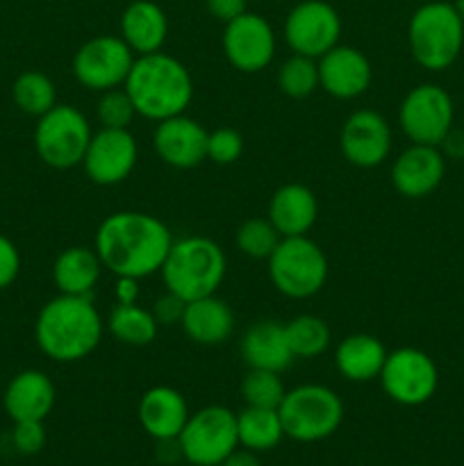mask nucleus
I'll list each match as a JSON object with an SVG mask.
<instances>
[{"mask_svg":"<svg viewBox=\"0 0 464 466\" xmlns=\"http://www.w3.org/2000/svg\"><path fill=\"white\" fill-rule=\"evenodd\" d=\"M173 235L166 223L148 212L123 209L100 221L94 248L100 262L116 278L155 276L166 259Z\"/></svg>","mask_w":464,"mask_h":466,"instance_id":"obj_1","label":"nucleus"},{"mask_svg":"<svg viewBox=\"0 0 464 466\" xmlns=\"http://www.w3.org/2000/svg\"><path fill=\"white\" fill-rule=\"evenodd\" d=\"M105 323L91 296L59 294L39 309L35 341L55 362H80L98 349Z\"/></svg>","mask_w":464,"mask_h":466,"instance_id":"obj_2","label":"nucleus"},{"mask_svg":"<svg viewBox=\"0 0 464 466\" xmlns=\"http://www.w3.org/2000/svg\"><path fill=\"white\" fill-rule=\"evenodd\" d=\"M123 86L135 103L136 114L155 123L185 114L194 100V77L189 68L164 50L135 57Z\"/></svg>","mask_w":464,"mask_h":466,"instance_id":"obj_3","label":"nucleus"},{"mask_svg":"<svg viewBox=\"0 0 464 466\" xmlns=\"http://www.w3.org/2000/svg\"><path fill=\"white\" fill-rule=\"evenodd\" d=\"M227 271V259L221 246L203 235L173 239L164 259L162 280L166 291L180 296L185 303L217 294Z\"/></svg>","mask_w":464,"mask_h":466,"instance_id":"obj_4","label":"nucleus"},{"mask_svg":"<svg viewBox=\"0 0 464 466\" xmlns=\"http://www.w3.org/2000/svg\"><path fill=\"white\" fill-rule=\"evenodd\" d=\"M408 44L414 62L426 71L453 66L464 46V23L453 3H421L408 23Z\"/></svg>","mask_w":464,"mask_h":466,"instance_id":"obj_5","label":"nucleus"},{"mask_svg":"<svg viewBox=\"0 0 464 466\" xmlns=\"http://www.w3.org/2000/svg\"><path fill=\"white\" fill-rule=\"evenodd\" d=\"M277 414L285 437L298 444H317L339 431L344 421V403L335 390L309 382L287 390Z\"/></svg>","mask_w":464,"mask_h":466,"instance_id":"obj_6","label":"nucleus"},{"mask_svg":"<svg viewBox=\"0 0 464 466\" xmlns=\"http://www.w3.org/2000/svg\"><path fill=\"white\" fill-rule=\"evenodd\" d=\"M267 262L273 287L291 300L317 296L326 287L330 271L323 248L308 235L282 237Z\"/></svg>","mask_w":464,"mask_h":466,"instance_id":"obj_7","label":"nucleus"},{"mask_svg":"<svg viewBox=\"0 0 464 466\" xmlns=\"http://www.w3.org/2000/svg\"><path fill=\"white\" fill-rule=\"evenodd\" d=\"M91 137L94 130L85 114L76 105L57 103L36 118L35 150L45 167L66 171L82 167Z\"/></svg>","mask_w":464,"mask_h":466,"instance_id":"obj_8","label":"nucleus"},{"mask_svg":"<svg viewBox=\"0 0 464 466\" xmlns=\"http://www.w3.org/2000/svg\"><path fill=\"white\" fill-rule=\"evenodd\" d=\"M177 444L187 464L221 466L239 449L237 414L226 405H205L189 414Z\"/></svg>","mask_w":464,"mask_h":466,"instance_id":"obj_9","label":"nucleus"},{"mask_svg":"<svg viewBox=\"0 0 464 466\" xmlns=\"http://www.w3.org/2000/svg\"><path fill=\"white\" fill-rule=\"evenodd\" d=\"M387 399L403 408H419L437 394L439 369L435 360L421 349L400 346L387 353L382 371L378 376Z\"/></svg>","mask_w":464,"mask_h":466,"instance_id":"obj_10","label":"nucleus"},{"mask_svg":"<svg viewBox=\"0 0 464 466\" xmlns=\"http://www.w3.org/2000/svg\"><path fill=\"white\" fill-rule=\"evenodd\" d=\"M455 105L449 91L432 82L412 86L398 107V123L412 144L439 146L453 130Z\"/></svg>","mask_w":464,"mask_h":466,"instance_id":"obj_11","label":"nucleus"},{"mask_svg":"<svg viewBox=\"0 0 464 466\" xmlns=\"http://www.w3.org/2000/svg\"><path fill=\"white\" fill-rule=\"evenodd\" d=\"M135 57L121 35L94 36L73 55V76L85 89L103 94L126 85Z\"/></svg>","mask_w":464,"mask_h":466,"instance_id":"obj_12","label":"nucleus"},{"mask_svg":"<svg viewBox=\"0 0 464 466\" xmlns=\"http://www.w3.org/2000/svg\"><path fill=\"white\" fill-rule=\"evenodd\" d=\"M341 39V16L326 0H303L285 18V41L291 53L318 59Z\"/></svg>","mask_w":464,"mask_h":466,"instance_id":"obj_13","label":"nucleus"},{"mask_svg":"<svg viewBox=\"0 0 464 466\" xmlns=\"http://www.w3.org/2000/svg\"><path fill=\"white\" fill-rule=\"evenodd\" d=\"M223 55L241 73H259L276 57V32L262 14L246 12L223 27Z\"/></svg>","mask_w":464,"mask_h":466,"instance_id":"obj_14","label":"nucleus"},{"mask_svg":"<svg viewBox=\"0 0 464 466\" xmlns=\"http://www.w3.org/2000/svg\"><path fill=\"white\" fill-rule=\"evenodd\" d=\"M136 159H139V146L130 130L100 127L91 137L82 168L94 185L114 187L132 176Z\"/></svg>","mask_w":464,"mask_h":466,"instance_id":"obj_15","label":"nucleus"},{"mask_svg":"<svg viewBox=\"0 0 464 466\" xmlns=\"http://www.w3.org/2000/svg\"><path fill=\"white\" fill-rule=\"evenodd\" d=\"M394 135L391 126L376 109H355L339 132L341 155L358 168H376L389 157Z\"/></svg>","mask_w":464,"mask_h":466,"instance_id":"obj_16","label":"nucleus"},{"mask_svg":"<svg viewBox=\"0 0 464 466\" xmlns=\"http://www.w3.org/2000/svg\"><path fill=\"white\" fill-rule=\"evenodd\" d=\"M207 137L209 132L196 118L177 114L157 123L153 132V148L166 167L189 171L207 159Z\"/></svg>","mask_w":464,"mask_h":466,"instance_id":"obj_17","label":"nucleus"},{"mask_svg":"<svg viewBox=\"0 0 464 466\" xmlns=\"http://www.w3.org/2000/svg\"><path fill=\"white\" fill-rule=\"evenodd\" d=\"M318 82L326 94L337 100H353L367 94L373 80V68L367 55L353 46L337 44L317 59Z\"/></svg>","mask_w":464,"mask_h":466,"instance_id":"obj_18","label":"nucleus"},{"mask_svg":"<svg viewBox=\"0 0 464 466\" xmlns=\"http://www.w3.org/2000/svg\"><path fill=\"white\" fill-rule=\"evenodd\" d=\"M446 176V157L439 146L409 144L391 164V185L405 198H426Z\"/></svg>","mask_w":464,"mask_h":466,"instance_id":"obj_19","label":"nucleus"},{"mask_svg":"<svg viewBox=\"0 0 464 466\" xmlns=\"http://www.w3.org/2000/svg\"><path fill=\"white\" fill-rule=\"evenodd\" d=\"M57 390L48 373L39 369L18 371L7 382L3 394V408L12 421H45L53 412Z\"/></svg>","mask_w":464,"mask_h":466,"instance_id":"obj_20","label":"nucleus"},{"mask_svg":"<svg viewBox=\"0 0 464 466\" xmlns=\"http://www.w3.org/2000/svg\"><path fill=\"white\" fill-rule=\"evenodd\" d=\"M189 414V405L182 391L168 385L150 387L148 391H144L136 408L141 428L155 441L177 440Z\"/></svg>","mask_w":464,"mask_h":466,"instance_id":"obj_21","label":"nucleus"},{"mask_svg":"<svg viewBox=\"0 0 464 466\" xmlns=\"http://www.w3.org/2000/svg\"><path fill=\"white\" fill-rule=\"evenodd\" d=\"M239 350L246 367L264 369V371L282 373L296 360L287 341L285 323L273 321V319H262L246 328Z\"/></svg>","mask_w":464,"mask_h":466,"instance_id":"obj_22","label":"nucleus"},{"mask_svg":"<svg viewBox=\"0 0 464 466\" xmlns=\"http://www.w3.org/2000/svg\"><path fill=\"white\" fill-rule=\"evenodd\" d=\"M268 221L280 237H303L314 228L318 218V200L309 187L289 182L276 189L268 203Z\"/></svg>","mask_w":464,"mask_h":466,"instance_id":"obj_23","label":"nucleus"},{"mask_svg":"<svg viewBox=\"0 0 464 466\" xmlns=\"http://www.w3.org/2000/svg\"><path fill=\"white\" fill-rule=\"evenodd\" d=\"M180 326L194 344L221 346L235 330V312L217 294L203 296L185 305Z\"/></svg>","mask_w":464,"mask_h":466,"instance_id":"obj_24","label":"nucleus"},{"mask_svg":"<svg viewBox=\"0 0 464 466\" xmlns=\"http://www.w3.org/2000/svg\"><path fill=\"white\" fill-rule=\"evenodd\" d=\"M168 36V18L153 0H132L121 14V39L132 53L150 55L164 48Z\"/></svg>","mask_w":464,"mask_h":466,"instance_id":"obj_25","label":"nucleus"},{"mask_svg":"<svg viewBox=\"0 0 464 466\" xmlns=\"http://www.w3.org/2000/svg\"><path fill=\"white\" fill-rule=\"evenodd\" d=\"M387 353L378 337L355 332L344 337L335 349V367L348 382H371L380 376Z\"/></svg>","mask_w":464,"mask_h":466,"instance_id":"obj_26","label":"nucleus"},{"mask_svg":"<svg viewBox=\"0 0 464 466\" xmlns=\"http://www.w3.org/2000/svg\"><path fill=\"white\" fill-rule=\"evenodd\" d=\"M103 262H100L96 248L89 246H68L55 258L53 282L59 294L68 296H91L100 276H103Z\"/></svg>","mask_w":464,"mask_h":466,"instance_id":"obj_27","label":"nucleus"},{"mask_svg":"<svg viewBox=\"0 0 464 466\" xmlns=\"http://www.w3.org/2000/svg\"><path fill=\"white\" fill-rule=\"evenodd\" d=\"M237 437H239L241 449H248L253 453L271 451L285 440V428H282L277 410L268 408H250L246 405L237 414Z\"/></svg>","mask_w":464,"mask_h":466,"instance_id":"obj_28","label":"nucleus"},{"mask_svg":"<svg viewBox=\"0 0 464 466\" xmlns=\"http://www.w3.org/2000/svg\"><path fill=\"white\" fill-rule=\"evenodd\" d=\"M107 330L121 344L141 349V346L153 344L159 332V323L155 321L153 312L141 308L139 303H116L107 317Z\"/></svg>","mask_w":464,"mask_h":466,"instance_id":"obj_29","label":"nucleus"},{"mask_svg":"<svg viewBox=\"0 0 464 466\" xmlns=\"http://www.w3.org/2000/svg\"><path fill=\"white\" fill-rule=\"evenodd\" d=\"M285 332L294 358L314 360L330 349V326L317 314H298L285 323Z\"/></svg>","mask_w":464,"mask_h":466,"instance_id":"obj_30","label":"nucleus"},{"mask_svg":"<svg viewBox=\"0 0 464 466\" xmlns=\"http://www.w3.org/2000/svg\"><path fill=\"white\" fill-rule=\"evenodd\" d=\"M14 105L27 116H44L57 105V89L50 76L41 71H23L12 85Z\"/></svg>","mask_w":464,"mask_h":466,"instance_id":"obj_31","label":"nucleus"},{"mask_svg":"<svg viewBox=\"0 0 464 466\" xmlns=\"http://www.w3.org/2000/svg\"><path fill=\"white\" fill-rule=\"evenodd\" d=\"M276 82H277V89H280L287 98H294V100L309 98L314 91L321 89L317 59L294 53L289 59H285V62L280 64Z\"/></svg>","mask_w":464,"mask_h":466,"instance_id":"obj_32","label":"nucleus"},{"mask_svg":"<svg viewBox=\"0 0 464 466\" xmlns=\"http://www.w3.org/2000/svg\"><path fill=\"white\" fill-rule=\"evenodd\" d=\"M241 399L250 408H280L282 399H285L287 390L282 382L280 373L264 371V369H248L241 380Z\"/></svg>","mask_w":464,"mask_h":466,"instance_id":"obj_33","label":"nucleus"},{"mask_svg":"<svg viewBox=\"0 0 464 466\" xmlns=\"http://www.w3.org/2000/svg\"><path fill=\"white\" fill-rule=\"evenodd\" d=\"M280 232L273 228V223L268 218H248V221L241 223L237 228V248L241 250V255L250 259H268L271 253L276 250V246L280 244Z\"/></svg>","mask_w":464,"mask_h":466,"instance_id":"obj_34","label":"nucleus"},{"mask_svg":"<svg viewBox=\"0 0 464 466\" xmlns=\"http://www.w3.org/2000/svg\"><path fill=\"white\" fill-rule=\"evenodd\" d=\"M135 116H139L135 109V103L127 96L126 86L103 91L96 103V118L100 127H112V130H130Z\"/></svg>","mask_w":464,"mask_h":466,"instance_id":"obj_35","label":"nucleus"},{"mask_svg":"<svg viewBox=\"0 0 464 466\" xmlns=\"http://www.w3.org/2000/svg\"><path fill=\"white\" fill-rule=\"evenodd\" d=\"M244 155V137L235 127H217L207 137V159L218 167H230Z\"/></svg>","mask_w":464,"mask_h":466,"instance_id":"obj_36","label":"nucleus"},{"mask_svg":"<svg viewBox=\"0 0 464 466\" xmlns=\"http://www.w3.org/2000/svg\"><path fill=\"white\" fill-rule=\"evenodd\" d=\"M44 421H14L12 446L21 455H36L45 446Z\"/></svg>","mask_w":464,"mask_h":466,"instance_id":"obj_37","label":"nucleus"},{"mask_svg":"<svg viewBox=\"0 0 464 466\" xmlns=\"http://www.w3.org/2000/svg\"><path fill=\"white\" fill-rule=\"evenodd\" d=\"M21 273V253L9 237L0 235V291L12 287Z\"/></svg>","mask_w":464,"mask_h":466,"instance_id":"obj_38","label":"nucleus"},{"mask_svg":"<svg viewBox=\"0 0 464 466\" xmlns=\"http://www.w3.org/2000/svg\"><path fill=\"white\" fill-rule=\"evenodd\" d=\"M185 300L180 296L171 294V291H164L157 300L153 303L150 312H153L155 321L162 326H176L182 321V314H185Z\"/></svg>","mask_w":464,"mask_h":466,"instance_id":"obj_39","label":"nucleus"},{"mask_svg":"<svg viewBox=\"0 0 464 466\" xmlns=\"http://www.w3.org/2000/svg\"><path fill=\"white\" fill-rule=\"evenodd\" d=\"M205 7L223 25L248 12V0H205Z\"/></svg>","mask_w":464,"mask_h":466,"instance_id":"obj_40","label":"nucleus"},{"mask_svg":"<svg viewBox=\"0 0 464 466\" xmlns=\"http://www.w3.org/2000/svg\"><path fill=\"white\" fill-rule=\"evenodd\" d=\"M114 296H116V303L121 305L136 303L139 300V280L136 278H116Z\"/></svg>","mask_w":464,"mask_h":466,"instance_id":"obj_41","label":"nucleus"},{"mask_svg":"<svg viewBox=\"0 0 464 466\" xmlns=\"http://www.w3.org/2000/svg\"><path fill=\"white\" fill-rule=\"evenodd\" d=\"M439 150L444 153V157L462 159L464 157V132L462 130H450L449 135L444 137V141L439 144Z\"/></svg>","mask_w":464,"mask_h":466,"instance_id":"obj_42","label":"nucleus"},{"mask_svg":"<svg viewBox=\"0 0 464 466\" xmlns=\"http://www.w3.org/2000/svg\"><path fill=\"white\" fill-rule=\"evenodd\" d=\"M221 466H262V464H259L257 453H253V451L248 449H241L239 446V449H237Z\"/></svg>","mask_w":464,"mask_h":466,"instance_id":"obj_43","label":"nucleus"},{"mask_svg":"<svg viewBox=\"0 0 464 466\" xmlns=\"http://www.w3.org/2000/svg\"><path fill=\"white\" fill-rule=\"evenodd\" d=\"M455 9H458V14H459V18H462V23H464V0H455Z\"/></svg>","mask_w":464,"mask_h":466,"instance_id":"obj_44","label":"nucleus"},{"mask_svg":"<svg viewBox=\"0 0 464 466\" xmlns=\"http://www.w3.org/2000/svg\"><path fill=\"white\" fill-rule=\"evenodd\" d=\"M417 3L419 5H421V3H432V0H417Z\"/></svg>","mask_w":464,"mask_h":466,"instance_id":"obj_45","label":"nucleus"},{"mask_svg":"<svg viewBox=\"0 0 464 466\" xmlns=\"http://www.w3.org/2000/svg\"><path fill=\"white\" fill-rule=\"evenodd\" d=\"M409 466H426V464H409Z\"/></svg>","mask_w":464,"mask_h":466,"instance_id":"obj_46","label":"nucleus"},{"mask_svg":"<svg viewBox=\"0 0 464 466\" xmlns=\"http://www.w3.org/2000/svg\"><path fill=\"white\" fill-rule=\"evenodd\" d=\"M189 466H198V464H189Z\"/></svg>","mask_w":464,"mask_h":466,"instance_id":"obj_47","label":"nucleus"}]
</instances>
